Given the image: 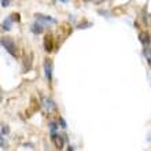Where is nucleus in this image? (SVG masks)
Here are the masks:
<instances>
[{
    "label": "nucleus",
    "mask_w": 151,
    "mask_h": 151,
    "mask_svg": "<svg viewBox=\"0 0 151 151\" xmlns=\"http://www.w3.org/2000/svg\"><path fill=\"white\" fill-rule=\"evenodd\" d=\"M62 1H68V0H62Z\"/></svg>",
    "instance_id": "17"
},
{
    "label": "nucleus",
    "mask_w": 151,
    "mask_h": 151,
    "mask_svg": "<svg viewBox=\"0 0 151 151\" xmlns=\"http://www.w3.org/2000/svg\"><path fill=\"white\" fill-rule=\"evenodd\" d=\"M32 32H33V33H36V35H39V33L43 32V24H41L40 21H37V19H36V22L33 24V26H32Z\"/></svg>",
    "instance_id": "8"
},
{
    "label": "nucleus",
    "mask_w": 151,
    "mask_h": 151,
    "mask_svg": "<svg viewBox=\"0 0 151 151\" xmlns=\"http://www.w3.org/2000/svg\"><path fill=\"white\" fill-rule=\"evenodd\" d=\"M44 106H45L48 113L55 111L56 110V104L54 103V100H51V99H44Z\"/></svg>",
    "instance_id": "6"
},
{
    "label": "nucleus",
    "mask_w": 151,
    "mask_h": 151,
    "mask_svg": "<svg viewBox=\"0 0 151 151\" xmlns=\"http://www.w3.org/2000/svg\"><path fill=\"white\" fill-rule=\"evenodd\" d=\"M4 148H6V142H4L3 135H1V150H4Z\"/></svg>",
    "instance_id": "16"
},
{
    "label": "nucleus",
    "mask_w": 151,
    "mask_h": 151,
    "mask_svg": "<svg viewBox=\"0 0 151 151\" xmlns=\"http://www.w3.org/2000/svg\"><path fill=\"white\" fill-rule=\"evenodd\" d=\"M1 6H3V7H7V6H10V0H1Z\"/></svg>",
    "instance_id": "12"
},
{
    "label": "nucleus",
    "mask_w": 151,
    "mask_h": 151,
    "mask_svg": "<svg viewBox=\"0 0 151 151\" xmlns=\"http://www.w3.org/2000/svg\"><path fill=\"white\" fill-rule=\"evenodd\" d=\"M59 121H60V127H62V128H66V122H65V119L63 118H59Z\"/></svg>",
    "instance_id": "15"
},
{
    "label": "nucleus",
    "mask_w": 151,
    "mask_h": 151,
    "mask_svg": "<svg viewBox=\"0 0 151 151\" xmlns=\"http://www.w3.org/2000/svg\"><path fill=\"white\" fill-rule=\"evenodd\" d=\"M8 133V127H6V125H3V127H1V135H7Z\"/></svg>",
    "instance_id": "11"
},
{
    "label": "nucleus",
    "mask_w": 151,
    "mask_h": 151,
    "mask_svg": "<svg viewBox=\"0 0 151 151\" xmlns=\"http://www.w3.org/2000/svg\"><path fill=\"white\" fill-rule=\"evenodd\" d=\"M11 24H12V18H11V17H10V18H6V19L3 21V25H1L3 30H10V29H11Z\"/></svg>",
    "instance_id": "10"
},
{
    "label": "nucleus",
    "mask_w": 151,
    "mask_h": 151,
    "mask_svg": "<svg viewBox=\"0 0 151 151\" xmlns=\"http://www.w3.org/2000/svg\"><path fill=\"white\" fill-rule=\"evenodd\" d=\"M143 54H144V58L147 59V63L150 65V68H151V45L150 44H148V45H144Z\"/></svg>",
    "instance_id": "7"
},
{
    "label": "nucleus",
    "mask_w": 151,
    "mask_h": 151,
    "mask_svg": "<svg viewBox=\"0 0 151 151\" xmlns=\"http://www.w3.org/2000/svg\"><path fill=\"white\" fill-rule=\"evenodd\" d=\"M44 48L47 52H51L52 48H54V37L51 35H45L44 37Z\"/></svg>",
    "instance_id": "3"
},
{
    "label": "nucleus",
    "mask_w": 151,
    "mask_h": 151,
    "mask_svg": "<svg viewBox=\"0 0 151 151\" xmlns=\"http://www.w3.org/2000/svg\"><path fill=\"white\" fill-rule=\"evenodd\" d=\"M139 40L142 41V44H143V45H148V44L151 43L150 36H148L147 33H140V35H139Z\"/></svg>",
    "instance_id": "9"
},
{
    "label": "nucleus",
    "mask_w": 151,
    "mask_h": 151,
    "mask_svg": "<svg viewBox=\"0 0 151 151\" xmlns=\"http://www.w3.org/2000/svg\"><path fill=\"white\" fill-rule=\"evenodd\" d=\"M88 26H91V24H88V22H87V24L80 25V26H78V29H85V28H88Z\"/></svg>",
    "instance_id": "13"
},
{
    "label": "nucleus",
    "mask_w": 151,
    "mask_h": 151,
    "mask_svg": "<svg viewBox=\"0 0 151 151\" xmlns=\"http://www.w3.org/2000/svg\"><path fill=\"white\" fill-rule=\"evenodd\" d=\"M44 70H45V77L48 78V81L52 80V62L51 59H45L44 62Z\"/></svg>",
    "instance_id": "4"
},
{
    "label": "nucleus",
    "mask_w": 151,
    "mask_h": 151,
    "mask_svg": "<svg viewBox=\"0 0 151 151\" xmlns=\"http://www.w3.org/2000/svg\"><path fill=\"white\" fill-rule=\"evenodd\" d=\"M51 140L54 142V144H55V147L58 150H60V148L63 147V139H62L60 135H56L55 132H51Z\"/></svg>",
    "instance_id": "2"
},
{
    "label": "nucleus",
    "mask_w": 151,
    "mask_h": 151,
    "mask_svg": "<svg viewBox=\"0 0 151 151\" xmlns=\"http://www.w3.org/2000/svg\"><path fill=\"white\" fill-rule=\"evenodd\" d=\"M1 45H3V48H6V51H7L10 55L17 56V48H15V44H14L12 39H10V37H3V39H1Z\"/></svg>",
    "instance_id": "1"
},
{
    "label": "nucleus",
    "mask_w": 151,
    "mask_h": 151,
    "mask_svg": "<svg viewBox=\"0 0 151 151\" xmlns=\"http://www.w3.org/2000/svg\"><path fill=\"white\" fill-rule=\"evenodd\" d=\"M12 21H19V14H12Z\"/></svg>",
    "instance_id": "14"
},
{
    "label": "nucleus",
    "mask_w": 151,
    "mask_h": 151,
    "mask_svg": "<svg viewBox=\"0 0 151 151\" xmlns=\"http://www.w3.org/2000/svg\"><path fill=\"white\" fill-rule=\"evenodd\" d=\"M36 19L40 21L41 24H51V25H55L56 21L54 19V18H51V17H47V15H41V14H37L36 15Z\"/></svg>",
    "instance_id": "5"
}]
</instances>
